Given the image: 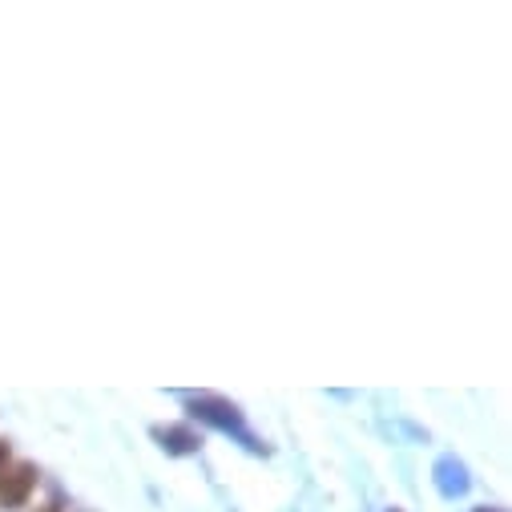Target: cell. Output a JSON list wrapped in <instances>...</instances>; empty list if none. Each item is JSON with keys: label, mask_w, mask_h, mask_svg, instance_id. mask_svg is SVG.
I'll return each instance as SVG.
<instances>
[{"label": "cell", "mask_w": 512, "mask_h": 512, "mask_svg": "<svg viewBox=\"0 0 512 512\" xmlns=\"http://www.w3.org/2000/svg\"><path fill=\"white\" fill-rule=\"evenodd\" d=\"M186 412H190L194 420H202V424H210V428H218V432L242 440V448H250V452H267V444L246 428V412H242L234 400H226V396H214V392L186 396Z\"/></svg>", "instance_id": "6da1fadb"}, {"label": "cell", "mask_w": 512, "mask_h": 512, "mask_svg": "<svg viewBox=\"0 0 512 512\" xmlns=\"http://www.w3.org/2000/svg\"><path fill=\"white\" fill-rule=\"evenodd\" d=\"M33 488H37V464H29V460H17V464H9L5 472H0V504L5 508L29 504Z\"/></svg>", "instance_id": "7a4b0ae2"}, {"label": "cell", "mask_w": 512, "mask_h": 512, "mask_svg": "<svg viewBox=\"0 0 512 512\" xmlns=\"http://www.w3.org/2000/svg\"><path fill=\"white\" fill-rule=\"evenodd\" d=\"M150 436L158 440V448L166 456H198L202 452V436L190 424H158V428H150Z\"/></svg>", "instance_id": "3957f363"}, {"label": "cell", "mask_w": 512, "mask_h": 512, "mask_svg": "<svg viewBox=\"0 0 512 512\" xmlns=\"http://www.w3.org/2000/svg\"><path fill=\"white\" fill-rule=\"evenodd\" d=\"M432 476H436V488H440V496H448V500H456V496H464L468 492V468H464V460H456V456H440L436 460V468H432Z\"/></svg>", "instance_id": "277c9868"}, {"label": "cell", "mask_w": 512, "mask_h": 512, "mask_svg": "<svg viewBox=\"0 0 512 512\" xmlns=\"http://www.w3.org/2000/svg\"><path fill=\"white\" fill-rule=\"evenodd\" d=\"M13 464V448H9V440H0V472H5Z\"/></svg>", "instance_id": "5b68a950"}, {"label": "cell", "mask_w": 512, "mask_h": 512, "mask_svg": "<svg viewBox=\"0 0 512 512\" xmlns=\"http://www.w3.org/2000/svg\"><path fill=\"white\" fill-rule=\"evenodd\" d=\"M37 512H61V496H53V500H49V504H41V508H37Z\"/></svg>", "instance_id": "8992f818"}, {"label": "cell", "mask_w": 512, "mask_h": 512, "mask_svg": "<svg viewBox=\"0 0 512 512\" xmlns=\"http://www.w3.org/2000/svg\"><path fill=\"white\" fill-rule=\"evenodd\" d=\"M476 512H500V508H492V504H484V508H476Z\"/></svg>", "instance_id": "52a82bcc"}, {"label": "cell", "mask_w": 512, "mask_h": 512, "mask_svg": "<svg viewBox=\"0 0 512 512\" xmlns=\"http://www.w3.org/2000/svg\"><path fill=\"white\" fill-rule=\"evenodd\" d=\"M388 512H404V508H388Z\"/></svg>", "instance_id": "ba28073f"}]
</instances>
